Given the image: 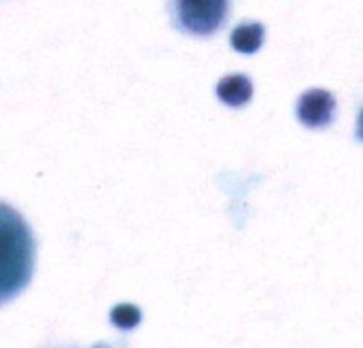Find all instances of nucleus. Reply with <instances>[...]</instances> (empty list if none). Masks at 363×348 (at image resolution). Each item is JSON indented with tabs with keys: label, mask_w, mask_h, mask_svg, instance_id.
<instances>
[{
	"label": "nucleus",
	"mask_w": 363,
	"mask_h": 348,
	"mask_svg": "<svg viewBox=\"0 0 363 348\" xmlns=\"http://www.w3.org/2000/svg\"><path fill=\"white\" fill-rule=\"evenodd\" d=\"M36 240L26 219L0 202V306L19 296L34 272Z\"/></svg>",
	"instance_id": "f257e3e1"
},
{
	"label": "nucleus",
	"mask_w": 363,
	"mask_h": 348,
	"mask_svg": "<svg viewBox=\"0 0 363 348\" xmlns=\"http://www.w3.org/2000/svg\"><path fill=\"white\" fill-rule=\"evenodd\" d=\"M170 13L181 32L208 36L228 19L230 0H170Z\"/></svg>",
	"instance_id": "f03ea898"
},
{
	"label": "nucleus",
	"mask_w": 363,
	"mask_h": 348,
	"mask_svg": "<svg viewBox=\"0 0 363 348\" xmlns=\"http://www.w3.org/2000/svg\"><path fill=\"white\" fill-rule=\"evenodd\" d=\"M336 100L325 89H308L298 100V117L308 128H325L334 121Z\"/></svg>",
	"instance_id": "7ed1b4c3"
},
{
	"label": "nucleus",
	"mask_w": 363,
	"mask_h": 348,
	"mask_svg": "<svg viewBox=\"0 0 363 348\" xmlns=\"http://www.w3.org/2000/svg\"><path fill=\"white\" fill-rule=\"evenodd\" d=\"M217 96L221 102H225L230 106H242L253 96V83L245 74H230V77L219 81Z\"/></svg>",
	"instance_id": "20e7f679"
},
{
	"label": "nucleus",
	"mask_w": 363,
	"mask_h": 348,
	"mask_svg": "<svg viewBox=\"0 0 363 348\" xmlns=\"http://www.w3.org/2000/svg\"><path fill=\"white\" fill-rule=\"evenodd\" d=\"M264 32L262 23H242L230 36L232 47L240 53H255L264 43Z\"/></svg>",
	"instance_id": "39448f33"
},
{
	"label": "nucleus",
	"mask_w": 363,
	"mask_h": 348,
	"mask_svg": "<svg viewBox=\"0 0 363 348\" xmlns=\"http://www.w3.org/2000/svg\"><path fill=\"white\" fill-rule=\"evenodd\" d=\"M143 319V313L134 304H117L111 310V323L119 330H134Z\"/></svg>",
	"instance_id": "423d86ee"
},
{
	"label": "nucleus",
	"mask_w": 363,
	"mask_h": 348,
	"mask_svg": "<svg viewBox=\"0 0 363 348\" xmlns=\"http://www.w3.org/2000/svg\"><path fill=\"white\" fill-rule=\"evenodd\" d=\"M357 138L363 140V108L362 113H359V117H357Z\"/></svg>",
	"instance_id": "0eeeda50"
}]
</instances>
